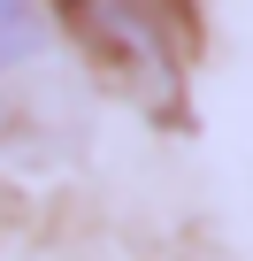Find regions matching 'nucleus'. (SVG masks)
Masks as SVG:
<instances>
[{
  "mask_svg": "<svg viewBox=\"0 0 253 261\" xmlns=\"http://www.w3.org/2000/svg\"><path fill=\"white\" fill-rule=\"evenodd\" d=\"M39 46V8L31 0H0V69H16Z\"/></svg>",
  "mask_w": 253,
  "mask_h": 261,
  "instance_id": "nucleus-2",
  "label": "nucleus"
},
{
  "mask_svg": "<svg viewBox=\"0 0 253 261\" xmlns=\"http://www.w3.org/2000/svg\"><path fill=\"white\" fill-rule=\"evenodd\" d=\"M62 16L107 77L138 85L154 100L177 92L184 54H192V8L184 0H62Z\"/></svg>",
  "mask_w": 253,
  "mask_h": 261,
  "instance_id": "nucleus-1",
  "label": "nucleus"
}]
</instances>
